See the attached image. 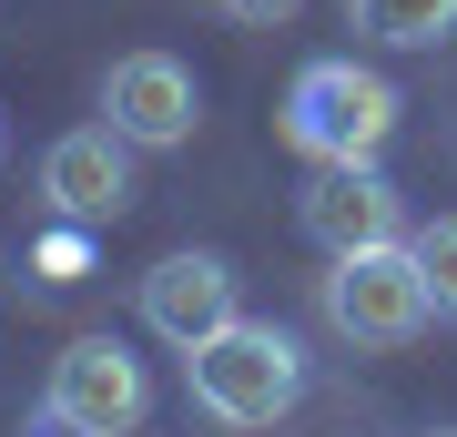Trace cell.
I'll use <instances>...</instances> for the list:
<instances>
[{"label": "cell", "mask_w": 457, "mask_h": 437, "mask_svg": "<svg viewBox=\"0 0 457 437\" xmlns=\"http://www.w3.org/2000/svg\"><path fill=\"white\" fill-rule=\"evenodd\" d=\"M396 113H407V102H396L386 71L326 51V62H305L295 92H285V143L305 153V163H376V153L396 143Z\"/></svg>", "instance_id": "2"}, {"label": "cell", "mask_w": 457, "mask_h": 437, "mask_svg": "<svg viewBox=\"0 0 457 437\" xmlns=\"http://www.w3.org/2000/svg\"><path fill=\"white\" fill-rule=\"evenodd\" d=\"M437 437H457V427H437Z\"/></svg>", "instance_id": "14"}, {"label": "cell", "mask_w": 457, "mask_h": 437, "mask_svg": "<svg viewBox=\"0 0 457 437\" xmlns=\"http://www.w3.org/2000/svg\"><path fill=\"white\" fill-rule=\"evenodd\" d=\"M31 437H71V427H51V417H41V427H31Z\"/></svg>", "instance_id": "13"}, {"label": "cell", "mask_w": 457, "mask_h": 437, "mask_svg": "<svg viewBox=\"0 0 457 437\" xmlns=\"http://www.w3.org/2000/svg\"><path fill=\"white\" fill-rule=\"evenodd\" d=\"M234 315H245V306H234V265L204 255V244H194V255H163V265L143 275V325L173 346V357H194V346L224 336Z\"/></svg>", "instance_id": "8"}, {"label": "cell", "mask_w": 457, "mask_h": 437, "mask_svg": "<svg viewBox=\"0 0 457 437\" xmlns=\"http://www.w3.org/2000/svg\"><path fill=\"white\" fill-rule=\"evenodd\" d=\"M102 122H112L132 153H183L194 122H204L194 62H173V51H122V62L102 71Z\"/></svg>", "instance_id": "5"}, {"label": "cell", "mask_w": 457, "mask_h": 437, "mask_svg": "<svg viewBox=\"0 0 457 437\" xmlns=\"http://www.w3.org/2000/svg\"><path fill=\"white\" fill-rule=\"evenodd\" d=\"M407 255L427 275V315L457 325V214H437V224H407Z\"/></svg>", "instance_id": "10"}, {"label": "cell", "mask_w": 457, "mask_h": 437, "mask_svg": "<svg viewBox=\"0 0 457 437\" xmlns=\"http://www.w3.org/2000/svg\"><path fill=\"white\" fill-rule=\"evenodd\" d=\"M295 214H305V234L326 244V255L407 244V204H396V183L376 173V163H315V183L295 194Z\"/></svg>", "instance_id": "7"}, {"label": "cell", "mask_w": 457, "mask_h": 437, "mask_svg": "<svg viewBox=\"0 0 457 437\" xmlns=\"http://www.w3.org/2000/svg\"><path fill=\"white\" fill-rule=\"evenodd\" d=\"M31 265H41V285H82V275H92V224H62Z\"/></svg>", "instance_id": "11"}, {"label": "cell", "mask_w": 457, "mask_h": 437, "mask_svg": "<svg viewBox=\"0 0 457 437\" xmlns=\"http://www.w3.org/2000/svg\"><path fill=\"white\" fill-rule=\"evenodd\" d=\"M183 387L213 427H275L295 397H305V346L285 336V325H254L234 315L224 336H204L194 357H183Z\"/></svg>", "instance_id": "1"}, {"label": "cell", "mask_w": 457, "mask_h": 437, "mask_svg": "<svg viewBox=\"0 0 457 437\" xmlns=\"http://www.w3.org/2000/svg\"><path fill=\"white\" fill-rule=\"evenodd\" d=\"M41 417L71 427V437H132L153 417V376L122 336H71L51 357V387H41Z\"/></svg>", "instance_id": "4"}, {"label": "cell", "mask_w": 457, "mask_h": 437, "mask_svg": "<svg viewBox=\"0 0 457 437\" xmlns=\"http://www.w3.org/2000/svg\"><path fill=\"white\" fill-rule=\"evenodd\" d=\"M326 325L356 357H386V346H417L427 325V275H417V255L407 244H366V255H326Z\"/></svg>", "instance_id": "3"}, {"label": "cell", "mask_w": 457, "mask_h": 437, "mask_svg": "<svg viewBox=\"0 0 457 437\" xmlns=\"http://www.w3.org/2000/svg\"><path fill=\"white\" fill-rule=\"evenodd\" d=\"M41 204L62 214V224H122L132 214V143L112 122H82V132H62V143L41 153Z\"/></svg>", "instance_id": "6"}, {"label": "cell", "mask_w": 457, "mask_h": 437, "mask_svg": "<svg viewBox=\"0 0 457 437\" xmlns=\"http://www.w3.org/2000/svg\"><path fill=\"white\" fill-rule=\"evenodd\" d=\"M345 11H356V31L386 41V51H437L457 31V0H345Z\"/></svg>", "instance_id": "9"}, {"label": "cell", "mask_w": 457, "mask_h": 437, "mask_svg": "<svg viewBox=\"0 0 457 437\" xmlns=\"http://www.w3.org/2000/svg\"><path fill=\"white\" fill-rule=\"evenodd\" d=\"M213 11H224V21H245V31H275V21H295L305 0H213Z\"/></svg>", "instance_id": "12"}]
</instances>
